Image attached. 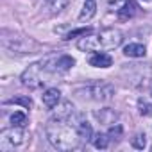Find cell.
Wrapping results in <instances>:
<instances>
[{
    "label": "cell",
    "instance_id": "1",
    "mask_svg": "<svg viewBox=\"0 0 152 152\" xmlns=\"http://www.w3.org/2000/svg\"><path fill=\"white\" fill-rule=\"evenodd\" d=\"M47 136L50 140V143L59 148V150H70V148H75L81 141V136L75 129V125L68 127L64 125V120H52L47 127Z\"/></svg>",
    "mask_w": 152,
    "mask_h": 152
},
{
    "label": "cell",
    "instance_id": "2",
    "mask_svg": "<svg viewBox=\"0 0 152 152\" xmlns=\"http://www.w3.org/2000/svg\"><path fill=\"white\" fill-rule=\"evenodd\" d=\"M45 64H47V61H39V63L31 64L22 75V83L29 88H38L41 83H45V81H41L43 79V70L47 68Z\"/></svg>",
    "mask_w": 152,
    "mask_h": 152
},
{
    "label": "cell",
    "instance_id": "3",
    "mask_svg": "<svg viewBox=\"0 0 152 152\" xmlns=\"http://www.w3.org/2000/svg\"><path fill=\"white\" fill-rule=\"evenodd\" d=\"M99 39H100V45H102V50H111V48H116L120 43H122V32L116 31V29H106L99 34Z\"/></svg>",
    "mask_w": 152,
    "mask_h": 152
},
{
    "label": "cell",
    "instance_id": "4",
    "mask_svg": "<svg viewBox=\"0 0 152 152\" xmlns=\"http://www.w3.org/2000/svg\"><path fill=\"white\" fill-rule=\"evenodd\" d=\"M88 93H90V99H95V100H109L111 95H113V86L106 84V83H95L88 88Z\"/></svg>",
    "mask_w": 152,
    "mask_h": 152
},
{
    "label": "cell",
    "instance_id": "5",
    "mask_svg": "<svg viewBox=\"0 0 152 152\" xmlns=\"http://www.w3.org/2000/svg\"><path fill=\"white\" fill-rule=\"evenodd\" d=\"M22 138H23V134H22L20 127H15V125H13V129L2 131V140H0V141H2V148L20 145V143H22Z\"/></svg>",
    "mask_w": 152,
    "mask_h": 152
},
{
    "label": "cell",
    "instance_id": "6",
    "mask_svg": "<svg viewBox=\"0 0 152 152\" xmlns=\"http://www.w3.org/2000/svg\"><path fill=\"white\" fill-rule=\"evenodd\" d=\"M77 47L84 52H99L102 50V45H100V39H99V34L93 36V34H86L83 36V39L77 43Z\"/></svg>",
    "mask_w": 152,
    "mask_h": 152
},
{
    "label": "cell",
    "instance_id": "7",
    "mask_svg": "<svg viewBox=\"0 0 152 152\" xmlns=\"http://www.w3.org/2000/svg\"><path fill=\"white\" fill-rule=\"evenodd\" d=\"M90 64L91 66H97V68H109L113 64V59L109 54H104V52H97L90 57Z\"/></svg>",
    "mask_w": 152,
    "mask_h": 152
},
{
    "label": "cell",
    "instance_id": "8",
    "mask_svg": "<svg viewBox=\"0 0 152 152\" xmlns=\"http://www.w3.org/2000/svg\"><path fill=\"white\" fill-rule=\"evenodd\" d=\"M41 99H43V104H45L47 107H56L57 102H59V99H61V93H59V90L50 88V90H47V91L43 93Z\"/></svg>",
    "mask_w": 152,
    "mask_h": 152
},
{
    "label": "cell",
    "instance_id": "9",
    "mask_svg": "<svg viewBox=\"0 0 152 152\" xmlns=\"http://www.w3.org/2000/svg\"><path fill=\"white\" fill-rule=\"evenodd\" d=\"M95 13H97V2L95 0H86L84 2V7H83V11H81V15H79V20H90V18H93L95 16Z\"/></svg>",
    "mask_w": 152,
    "mask_h": 152
},
{
    "label": "cell",
    "instance_id": "10",
    "mask_svg": "<svg viewBox=\"0 0 152 152\" xmlns=\"http://www.w3.org/2000/svg\"><path fill=\"white\" fill-rule=\"evenodd\" d=\"M124 54L127 57H143L145 56V47L140 45V43H129L124 48Z\"/></svg>",
    "mask_w": 152,
    "mask_h": 152
},
{
    "label": "cell",
    "instance_id": "11",
    "mask_svg": "<svg viewBox=\"0 0 152 152\" xmlns=\"http://www.w3.org/2000/svg\"><path fill=\"white\" fill-rule=\"evenodd\" d=\"M68 4H70V0H48V2H47L48 15H57V13H61Z\"/></svg>",
    "mask_w": 152,
    "mask_h": 152
},
{
    "label": "cell",
    "instance_id": "12",
    "mask_svg": "<svg viewBox=\"0 0 152 152\" xmlns=\"http://www.w3.org/2000/svg\"><path fill=\"white\" fill-rule=\"evenodd\" d=\"M75 64V61L72 59V57H68V56H61V57H57L56 59V63H54V70L57 72H64V70H70L72 66Z\"/></svg>",
    "mask_w": 152,
    "mask_h": 152
},
{
    "label": "cell",
    "instance_id": "13",
    "mask_svg": "<svg viewBox=\"0 0 152 152\" xmlns=\"http://www.w3.org/2000/svg\"><path fill=\"white\" fill-rule=\"evenodd\" d=\"M118 13H120L122 18H131V16H134V13H136V4L132 2V0H129V2L124 4L122 9H118Z\"/></svg>",
    "mask_w": 152,
    "mask_h": 152
},
{
    "label": "cell",
    "instance_id": "14",
    "mask_svg": "<svg viewBox=\"0 0 152 152\" xmlns=\"http://www.w3.org/2000/svg\"><path fill=\"white\" fill-rule=\"evenodd\" d=\"M27 124V116H25V113H22V111H15L13 115H11V125H15V127H23Z\"/></svg>",
    "mask_w": 152,
    "mask_h": 152
},
{
    "label": "cell",
    "instance_id": "15",
    "mask_svg": "<svg viewBox=\"0 0 152 152\" xmlns=\"http://www.w3.org/2000/svg\"><path fill=\"white\" fill-rule=\"evenodd\" d=\"M93 143H95L97 148H106L107 147V136L106 134H97L95 140H93Z\"/></svg>",
    "mask_w": 152,
    "mask_h": 152
},
{
    "label": "cell",
    "instance_id": "16",
    "mask_svg": "<svg viewBox=\"0 0 152 152\" xmlns=\"http://www.w3.org/2000/svg\"><path fill=\"white\" fill-rule=\"evenodd\" d=\"M132 147H136V148H143L145 147V143H147V140H145V134H136L134 138H132Z\"/></svg>",
    "mask_w": 152,
    "mask_h": 152
},
{
    "label": "cell",
    "instance_id": "17",
    "mask_svg": "<svg viewBox=\"0 0 152 152\" xmlns=\"http://www.w3.org/2000/svg\"><path fill=\"white\" fill-rule=\"evenodd\" d=\"M86 34H90V29H77V31L68 32L64 39H72V38H75V36H86Z\"/></svg>",
    "mask_w": 152,
    "mask_h": 152
},
{
    "label": "cell",
    "instance_id": "18",
    "mask_svg": "<svg viewBox=\"0 0 152 152\" xmlns=\"http://www.w3.org/2000/svg\"><path fill=\"white\" fill-rule=\"evenodd\" d=\"M9 102H16V104H22V106H25V107H31L32 106V100L29 99V97H16V99H13V100H9Z\"/></svg>",
    "mask_w": 152,
    "mask_h": 152
},
{
    "label": "cell",
    "instance_id": "19",
    "mask_svg": "<svg viewBox=\"0 0 152 152\" xmlns=\"http://www.w3.org/2000/svg\"><path fill=\"white\" fill-rule=\"evenodd\" d=\"M145 2H152V0H145Z\"/></svg>",
    "mask_w": 152,
    "mask_h": 152
}]
</instances>
